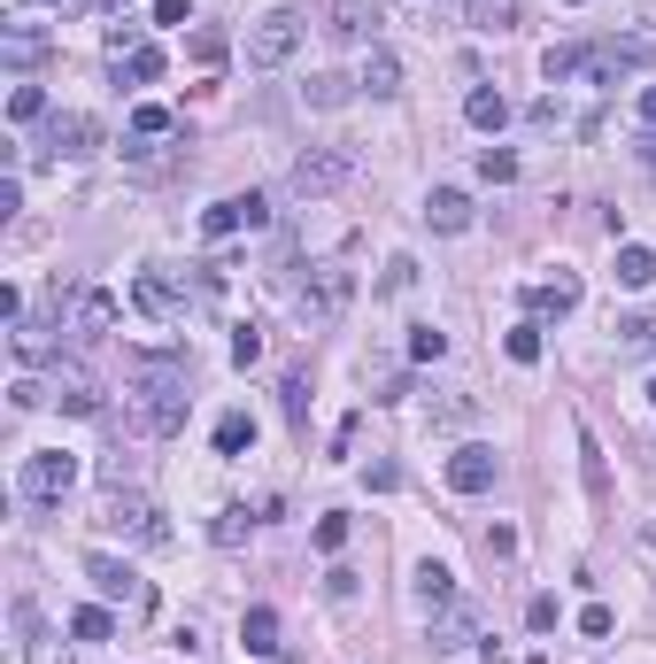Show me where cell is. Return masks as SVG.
<instances>
[{
  "label": "cell",
  "mask_w": 656,
  "mask_h": 664,
  "mask_svg": "<svg viewBox=\"0 0 656 664\" xmlns=\"http://www.w3.org/2000/svg\"><path fill=\"white\" fill-rule=\"evenodd\" d=\"M248 533H255V517H248V510H216V525H209V541H216V549H240Z\"/></svg>",
  "instance_id": "obj_29"
},
{
  "label": "cell",
  "mask_w": 656,
  "mask_h": 664,
  "mask_svg": "<svg viewBox=\"0 0 656 664\" xmlns=\"http://www.w3.org/2000/svg\"><path fill=\"white\" fill-rule=\"evenodd\" d=\"M379 23H386V8L379 0H332V39H347V47H371L379 39Z\"/></svg>",
  "instance_id": "obj_9"
},
{
  "label": "cell",
  "mask_w": 656,
  "mask_h": 664,
  "mask_svg": "<svg viewBox=\"0 0 656 664\" xmlns=\"http://www.w3.org/2000/svg\"><path fill=\"white\" fill-rule=\"evenodd\" d=\"M642 124L656 132V85H642Z\"/></svg>",
  "instance_id": "obj_47"
},
{
  "label": "cell",
  "mask_w": 656,
  "mask_h": 664,
  "mask_svg": "<svg viewBox=\"0 0 656 664\" xmlns=\"http://www.w3.org/2000/svg\"><path fill=\"white\" fill-rule=\"evenodd\" d=\"M16 487H23L31 502H62L70 487H78V456H70V449H31L23 472H16Z\"/></svg>",
  "instance_id": "obj_3"
},
{
  "label": "cell",
  "mask_w": 656,
  "mask_h": 664,
  "mask_svg": "<svg viewBox=\"0 0 656 664\" xmlns=\"http://www.w3.org/2000/svg\"><path fill=\"white\" fill-rule=\"evenodd\" d=\"M541 70H548V85H564V78H579V70H587V47H548V54H541Z\"/></svg>",
  "instance_id": "obj_28"
},
{
  "label": "cell",
  "mask_w": 656,
  "mask_h": 664,
  "mask_svg": "<svg viewBox=\"0 0 656 664\" xmlns=\"http://www.w3.org/2000/svg\"><path fill=\"white\" fill-rule=\"evenodd\" d=\"M232 363L248 371V363H263V325H240L232 332Z\"/></svg>",
  "instance_id": "obj_35"
},
{
  "label": "cell",
  "mask_w": 656,
  "mask_h": 664,
  "mask_svg": "<svg viewBox=\"0 0 656 664\" xmlns=\"http://www.w3.org/2000/svg\"><path fill=\"white\" fill-rule=\"evenodd\" d=\"M425 224H433V232H472V193L433 185V193H425Z\"/></svg>",
  "instance_id": "obj_13"
},
{
  "label": "cell",
  "mask_w": 656,
  "mask_h": 664,
  "mask_svg": "<svg viewBox=\"0 0 656 664\" xmlns=\"http://www.w3.org/2000/svg\"><path fill=\"white\" fill-rule=\"evenodd\" d=\"M62 410H70V417H101V394H93L85 371H62Z\"/></svg>",
  "instance_id": "obj_25"
},
{
  "label": "cell",
  "mask_w": 656,
  "mask_h": 664,
  "mask_svg": "<svg viewBox=\"0 0 656 664\" xmlns=\"http://www.w3.org/2000/svg\"><path fill=\"white\" fill-rule=\"evenodd\" d=\"M410 279H417V255H394V263L379 271V294H410Z\"/></svg>",
  "instance_id": "obj_32"
},
{
  "label": "cell",
  "mask_w": 656,
  "mask_h": 664,
  "mask_svg": "<svg viewBox=\"0 0 656 664\" xmlns=\"http://www.w3.org/2000/svg\"><path fill=\"white\" fill-rule=\"evenodd\" d=\"M117 70H124L132 85H155V78H163V47H148V39H140V47H132V54H124Z\"/></svg>",
  "instance_id": "obj_27"
},
{
  "label": "cell",
  "mask_w": 656,
  "mask_h": 664,
  "mask_svg": "<svg viewBox=\"0 0 656 664\" xmlns=\"http://www.w3.org/2000/svg\"><path fill=\"white\" fill-rule=\"evenodd\" d=\"M347 170H355V155H347V148H302L286 185L310 201V193H332V185H347Z\"/></svg>",
  "instance_id": "obj_5"
},
{
  "label": "cell",
  "mask_w": 656,
  "mask_h": 664,
  "mask_svg": "<svg viewBox=\"0 0 656 664\" xmlns=\"http://www.w3.org/2000/svg\"><path fill=\"white\" fill-rule=\"evenodd\" d=\"M302 39H310V16H302V8H271V16L248 31V70H279V62H294Z\"/></svg>",
  "instance_id": "obj_2"
},
{
  "label": "cell",
  "mask_w": 656,
  "mask_h": 664,
  "mask_svg": "<svg viewBox=\"0 0 656 664\" xmlns=\"http://www.w3.org/2000/svg\"><path fill=\"white\" fill-rule=\"evenodd\" d=\"M618 286H634V294L656 286V248H642V240H626V248H618Z\"/></svg>",
  "instance_id": "obj_23"
},
{
  "label": "cell",
  "mask_w": 656,
  "mask_h": 664,
  "mask_svg": "<svg viewBox=\"0 0 656 664\" xmlns=\"http://www.w3.org/2000/svg\"><path fill=\"white\" fill-rule=\"evenodd\" d=\"M410 355H417V363H441V355H448V332L417 325V332H410Z\"/></svg>",
  "instance_id": "obj_33"
},
{
  "label": "cell",
  "mask_w": 656,
  "mask_h": 664,
  "mask_svg": "<svg viewBox=\"0 0 656 664\" xmlns=\"http://www.w3.org/2000/svg\"><path fill=\"white\" fill-rule=\"evenodd\" d=\"M132 386H140V425L170 441L185 425V355H140L132 363Z\"/></svg>",
  "instance_id": "obj_1"
},
{
  "label": "cell",
  "mask_w": 656,
  "mask_h": 664,
  "mask_svg": "<svg viewBox=\"0 0 656 664\" xmlns=\"http://www.w3.org/2000/svg\"><path fill=\"white\" fill-rule=\"evenodd\" d=\"M649 402H656V379H649Z\"/></svg>",
  "instance_id": "obj_49"
},
{
  "label": "cell",
  "mask_w": 656,
  "mask_h": 664,
  "mask_svg": "<svg viewBox=\"0 0 656 664\" xmlns=\"http://www.w3.org/2000/svg\"><path fill=\"white\" fill-rule=\"evenodd\" d=\"M525 618H533V634H548V626H556V595H533V611H525Z\"/></svg>",
  "instance_id": "obj_45"
},
{
  "label": "cell",
  "mask_w": 656,
  "mask_h": 664,
  "mask_svg": "<svg viewBox=\"0 0 656 664\" xmlns=\"http://www.w3.org/2000/svg\"><path fill=\"white\" fill-rule=\"evenodd\" d=\"M494 472H502V456H494V449H480V441L448 456V487H456V495H487Z\"/></svg>",
  "instance_id": "obj_10"
},
{
  "label": "cell",
  "mask_w": 656,
  "mask_h": 664,
  "mask_svg": "<svg viewBox=\"0 0 656 664\" xmlns=\"http://www.w3.org/2000/svg\"><path fill=\"white\" fill-rule=\"evenodd\" d=\"M480 178H487V185H509V178H517V155H509V148H487V155H480Z\"/></svg>",
  "instance_id": "obj_34"
},
{
  "label": "cell",
  "mask_w": 656,
  "mask_h": 664,
  "mask_svg": "<svg viewBox=\"0 0 656 664\" xmlns=\"http://www.w3.org/2000/svg\"><path fill=\"white\" fill-rule=\"evenodd\" d=\"M472 642H480V611L448 603V611L433 618V650H472Z\"/></svg>",
  "instance_id": "obj_18"
},
{
  "label": "cell",
  "mask_w": 656,
  "mask_h": 664,
  "mask_svg": "<svg viewBox=\"0 0 656 664\" xmlns=\"http://www.w3.org/2000/svg\"><path fill=\"white\" fill-rule=\"evenodd\" d=\"M39 54H47V31H31V23H16V31H8V70H31Z\"/></svg>",
  "instance_id": "obj_26"
},
{
  "label": "cell",
  "mask_w": 656,
  "mask_h": 664,
  "mask_svg": "<svg viewBox=\"0 0 656 664\" xmlns=\"http://www.w3.org/2000/svg\"><path fill=\"white\" fill-rule=\"evenodd\" d=\"M8 117H16V124H39V117H47V93H39V85H16V93H8Z\"/></svg>",
  "instance_id": "obj_31"
},
{
  "label": "cell",
  "mask_w": 656,
  "mask_h": 664,
  "mask_svg": "<svg viewBox=\"0 0 656 664\" xmlns=\"http://www.w3.org/2000/svg\"><path fill=\"white\" fill-rule=\"evenodd\" d=\"M433 417H441V425H472V402H464V394H448V402H433Z\"/></svg>",
  "instance_id": "obj_41"
},
{
  "label": "cell",
  "mask_w": 656,
  "mask_h": 664,
  "mask_svg": "<svg viewBox=\"0 0 656 664\" xmlns=\"http://www.w3.org/2000/svg\"><path fill=\"white\" fill-rule=\"evenodd\" d=\"M347 302H355V271H317V279L302 286V318H310V325H340Z\"/></svg>",
  "instance_id": "obj_7"
},
{
  "label": "cell",
  "mask_w": 656,
  "mask_h": 664,
  "mask_svg": "<svg viewBox=\"0 0 656 664\" xmlns=\"http://www.w3.org/2000/svg\"><path fill=\"white\" fill-rule=\"evenodd\" d=\"M525 302H533L541 318H572V310H579V279H572V271H556V279H541Z\"/></svg>",
  "instance_id": "obj_17"
},
{
  "label": "cell",
  "mask_w": 656,
  "mask_h": 664,
  "mask_svg": "<svg viewBox=\"0 0 656 664\" xmlns=\"http://www.w3.org/2000/svg\"><path fill=\"white\" fill-rule=\"evenodd\" d=\"M642 163H649V170H656V132H642Z\"/></svg>",
  "instance_id": "obj_48"
},
{
  "label": "cell",
  "mask_w": 656,
  "mask_h": 664,
  "mask_svg": "<svg viewBox=\"0 0 656 664\" xmlns=\"http://www.w3.org/2000/svg\"><path fill=\"white\" fill-rule=\"evenodd\" d=\"M85 580L101 587V603H148V587H140L132 564H117V556H85Z\"/></svg>",
  "instance_id": "obj_12"
},
{
  "label": "cell",
  "mask_w": 656,
  "mask_h": 664,
  "mask_svg": "<svg viewBox=\"0 0 656 664\" xmlns=\"http://www.w3.org/2000/svg\"><path fill=\"white\" fill-rule=\"evenodd\" d=\"M417 603H425V611H448V603H456V572L425 556V564H417Z\"/></svg>",
  "instance_id": "obj_20"
},
{
  "label": "cell",
  "mask_w": 656,
  "mask_h": 664,
  "mask_svg": "<svg viewBox=\"0 0 656 664\" xmlns=\"http://www.w3.org/2000/svg\"><path fill=\"white\" fill-rule=\"evenodd\" d=\"M101 525H109V533H124V541H140V549H170V525H163V510H155L148 495H124V487H117Z\"/></svg>",
  "instance_id": "obj_4"
},
{
  "label": "cell",
  "mask_w": 656,
  "mask_h": 664,
  "mask_svg": "<svg viewBox=\"0 0 656 664\" xmlns=\"http://www.w3.org/2000/svg\"><path fill=\"white\" fill-rule=\"evenodd\" d=\"M509 363H541V325H517V332H509Z\"/></svg>",
  "instance_id": "obj_37"
},
{
  "label": "cell",
  "mask_w": 656,
  "mask_h": 664,
  "mask_svg": "<svg viewBox=\"0 0 656 664\" xmlns=\"http://www.w3.org/2000/svg\"><path fill=\"white\" fill-rule=\"evenodd\" d=\"M248 449H255V417L248 410H224L216 417V456H248Z\"/></svg>",
  "instance_id": "obj_24"
},
{
  "label": "cell",
  "mask_w": 656,
  "mask_h": 664,
  "mask_svg": "<svg viewBox=\"0 0 656 664\" xmlns=\"http://www.w3.org/2000/svg\"><path fill=\"white\" fill-rule=\"evenodd\" d=\"M93 148H101V124H93L85 109H54V117H47V155L78 163V155H93Z\"/></svg>",
  "instance_id": "obj_8"
},
{
  "label": "cell",
  "mask_w": 656,
  "mask_h": 664,
  "mask_svg": "<svg viewBox=\"0 0 656 664\" xmlns=\"http://www.w3.org/2000/svg\"><path fill=\"white\" fill-rule=\"evenodd\" d=\"M517 16H525V0H464L472 31H517Z\"/></svg>",
  "instance_id": "obj_19"
},
{
  "label": "cell",
  "mask_w": 656,
  "mask_h": 664,
  "mask_svg": "<svg viewBox=\"0 0 656 664\" xmlns=\"http://www.w3.org/2000/svg\"><path fill=\"white\" fill-rule=\"evenodd\" d=\"M579 634H587V642H603V634H610V611H603V603H587V611H579Z\"/></svg>",
  "instance_id": "obj_42"
},
{
  "label": "cell",
  "mask_w": 656,
  "mask_h": 664,
  "mask_svg": "<svg viewBox=\"0 0 656 664\" xmlns=\"http://www.w3.org/2000/svg\"><path fill=\"white\" fill-rule=\"evenodd\" d=\"M302 101H310V109H347V101H355V78H340V70H317V78L302 85Z\"/></svg>",
  "instance_id": "obj_22"
},
{
  "label": "cell",
  "mask_w": 656,
  "mask_h": 664,
  "mask_svg": "<svg viewBox=\"0 0 656 664\" xmlns=\"http://www.w3.org/2000/svg\"><path fill=\"white\" fill-rule=\"evenodd\" d=\"M286 417H294V425L310 417V379H302V371H286Z\"/></svg>",
  "instance_id": "obj_39"
},
{
  "label": "cell",
  "mask_w": 656,
  "mask_h": 664,
  "mask_svg": "<svg viewBox=\"0 0 656 664\" xmlns=\"http://www.w3.org/2000/svg\"><path fill=\"white\" fill-rule=\"evenodd\" d=\"M618 340H634V348H656V318H626Z\"/></svg>",
  "instance_id": "obj_43"
},
{
  "label": "cell",
  "mask_w": 656,
  "mask_h": 664,
  "mask_svg": "<svg viewBox=\"0 0 656 664\" xmlns=\"http://www.w3.org/2000/svg\"><path fill=\"white\" fill-rule=\"evenodd\" d=\"M464 117H472V132H502L509 124V93L502 85H472L464 93Z\"/></svg>",
  "instance_id": "obj_16"
},
{
  "label": "cell",
  "mask_w": 656,
  "mask_h": 664,
  "mask_svg": "<svg viewBox=\"0 0 656 664\" xmlns=\"http://www.w3.org/2000/svg\"><path fill=\"white\" fill-rule=\"evenodd\" d=\"M8 402H16V410H39V402H47V386H39V379H16V394H8Z\"/></svg>",
  "instance_id": "obj_44"
},
{
  "label": "cell",
  "mask_w": 656,
  "mask_h": 664,
  "mask_svg": "<svg viewBox=\"0 0 656 664\" xmlns=\"http://www.w3.org/2000/svg\"><path fill=\"white\" fill-rule=\"evenodd\" d=\"M263 224H271V201H263V193H224V201L201 217V232H209V240H232V232H263Z\"/></svg>",
  "instance_id": "obj_6"
},
{
  "label": "cell",
  "mask_w": 656,
  "mask_h": 664,
  "mask_svg": "<svg viewBox=\"0 0 656 664\" xmlns=\"http://www.w3.org/2000/svg\"><path fill=\"white\" fill-rule=\"evenodd\" d=\"M70 332H78V340L117 332V294H109V286H78V302H70Z\"/></svg>",
  "instance_id": "obj_11"
},
{
  "label": "cell",
  "mask_w": 656,
  "mask_h": 664,
  "mask_svg": "<svg viewBox=\"0 0 656 664\" xmlns=\"http://www.w3.org/2000/svg\"><path fill=\"white\" fill-rule=\"evenodd\" d=\"M132 294H140V310H148V318H178V310H185V286L163 279V271H140V286H132Z\"/></svg>",
  "instance_id": "obj_15"
},
{
  "label": "cell",
  "mask_w": 656,
  "mask_h": 664,
  "mask_svg": "<svg viewBox=\"0 0 656 664\" xmlns=\"http://www.w3.org/2000/svg\"><path fill=\"white\" fill-rule=\"evenodd\" d=\"M240 642H248L255 657H279V611H271V603H255V611L240 618Z\"/></svg>",
  "instance_id": "obj_21"
},
{
  "label": "cell",
  "mask_w": 656,
  "mask_h": 664,
  "mask_svg": "<svg viewBox=\"0 0 656 664\" xmlns=\"http://www.w3.org/2000/svg\"><path fill=\"white\" fill-rule=\"evenodd\" d=\"M155 23H193V0H155Z\"/></svg>",
  "instance_id": "obj_46"
},
{
  "label": "cell",
  "mask_w": 656,
  "mask_h": 664,
  "mask_svg": "<svg viewBox=\"0 0 656 664\" xmlns=\"http://www.w3.org/2000/svg\"><path fill=\"white\" fill-rule=\"evenodd\" d=\"M70 634H78V642H109V634H117V618H109L101 603H85V611L70 618Z\"/></svg>",
  "instance_id": "obj_30"
},
{
  "label": "cell",
  "mask_w": 656,
  "mask_h": 664,
  "mask_svg": "<svg viewBox=\"0 0 656 664\" xmlns=\"http://www.w3.org/2000/svg\"><path fill=\"white\" fill-rule=\"evenodd\" d=\"M317 549H325V556H340V549H347V517H340V510H332V517H317Z\"/></svg>",
  "instance_id": "obj_38"
},
{
  "label": "cell",
  "mask_w": 656,
  "mask_h": 664,
  "mask_svg": "<svg viewBox=\"0 0 656 664\" xmlns=\"http://www.w3.org/2000/svg\"><path fill=\"white\" fill-rule=\"evenodd\" d=\"M579 456H587V495L603 502V456H595V433L587 425H579Z\"/></svg>",
  "instance_id": "obj_40"
},
{
  "label": "cell",
  "mask_w": 656,
  "mask_h": 664,
  "mask_svg": "<svg viewBox=\"0 0 656 664\" xmlns=\"http://www.w3.org/2000/svg\"><path fill=\"white\" fill-rule=\"evenodd\" d=\"M132 132H140V140H163V132H170V109H155V101H148V109H132Z\"/></svg>",
  "instance_id": "obj_36"
},
{
  "label": "cell",
  "mask_w": 656,
  "mask_h": 664,
  "mask_svg": "<svg viewBox=\"0 0 656 664\" xmlns=\"http://www.w3.org/2000/svg\"><path fill=\"white\" fill-rule=\"evenodd\" d=\"M355 85H363L371 101H394V93H402V62H394V47H371V54H363V78H355Z\"/></svg>",
  "instance_id": "obj_14"
}]
</instances>
